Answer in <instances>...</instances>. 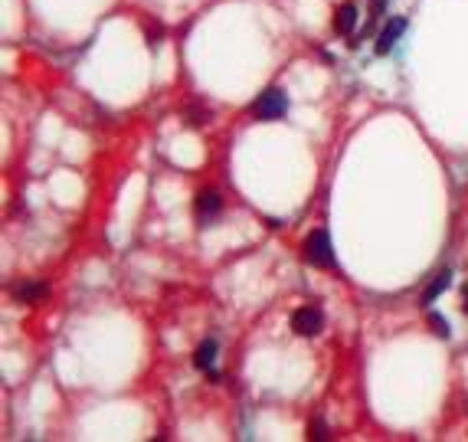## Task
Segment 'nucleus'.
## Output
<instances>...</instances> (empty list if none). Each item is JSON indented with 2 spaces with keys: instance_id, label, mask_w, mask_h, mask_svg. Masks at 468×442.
<instances>
[{
  "instance_id": "f257e3e1",
  "label": "nucleus",
  "mask_w": 468,
  "mask_h": 442,
  "mask_svg": "<svg viewBox=\"0 0 468 442\" xmlns=\"http://www.w3.org/2000/svg\"><path fill=\"white\" fill-rule=\"evenodd\" d=\"M285 111H289V99H285L282 89H265L252 105V115L259 121H275V118H282Z\"/></svg>"
},
{
  "instance_id": "f8f14e48",
  "label": "nucleus",
  "mask_w": 468,
  "mask_h": 442,
  "mask_svg": "<svg viewBox=\"0 0 468 442\" xmlns=\"http://www.w3.org/2000/svg\"><path fill=\"white\" fill-rule=\"evenodd\" d=\"M383 7H386V0H370V23L364 26V33H370V26L380 20V13H383Z\"/></svg>"
},
{
  "instance_id": "0eeeda50",
  "label": "nucleus",
  "mask_w": 468,
  "mask_h": 442,
  "mask_svg": "<svg viewBox=\"0 0 468 442\" xmlns=\"http://www.w3.org/2000/svg\"><path fill=\"white\" fill-rule=\"evenodd\" d=\"M354 26H357V7H354V4H344V7L338 10V17H334V30H338L340 36H350Z\"/></svg>"
},
{
  "instance_id": "9d476101",
  "label": "nucleus",
  "mask_w": 468,
  "mask_h": 442,
  "mask_svg": "<svg viewBox=\"0 0 468 442\" xmlns=\"http://www.w3.org/2000/svg\"><path fill=\"white\" fill-rule=\"evenodd\" d=\"M206 121H210V109H206L204 102H194L184 109V125L187 128H204Z\"/></svg>"
},
{
  "instance_id": "f03ea898",
  "label": "nucleus",
  "mask_w": 468,
  "mask_h": 442,
  "mask_svg": "<svg viewBox=\"0 0 468 442\" xmlns=\"http://www.w3.org/2000/svg\"><path fill=\"white\" fill-rule=\"evenodd\" d=\"M305 259L311 265H318V269H331V265H334V246H331V236H328V230H315L311 236H308Z\"/></svg>"
},
{
  "instance_id": "6e6552de",
  "label": "nucleus",
  "mask_w": 468,
  "mask_h": 442,
  "mask_svg": "<svg viewBox=\"0 0 468 442\" xmlns=\"http://www.w3.org/2000/svg\"><path fill=\"white\" fill-rule=\"evenodd\" d=\"M213 360H216V341L206 338L204 344L194 350V367L196 370H213Z\"/></svg>"
},
{
  "instance_id": "39448f33",
  "label": "nucleus",
  "mask_w": 468,
  "mask_h": 442,
  "mask_svg": "<svg viewBox=\"0 0 468 442\" xmlns=\"http://www.w3.org/2000/svg\"><path fill=\"white\" fill-rule=\"evenodd\" d=\"M220 210H223V197L216 194V190H204V194L194 200V213L200 223H213Z\"/></svg>"
},
{
  "instance_id": "423d86ee",
  "label": "nucleus",
  "mask_w": 468,
  "mask_h": 442,
  "mask_svg": "<svg viewBox=\"0 0 468 442\" xmlns=\"http://www.w3.org/2000/svg\"><path fill=\"white\" fill-rule=\"evenodd\" d=\"M46 292H50V289H46V282L33 279V282H23V285H17V289H13V298L30 305V302H40V298H46Z\"/></svg>"
},
{
  "instance_id": "20e7f679",
  "label": "nucleus",
  "mask_w": 468,
  "mask_h": 442,
  "mask_svg": "<svg viewBox=\"0 0 468 442\" xmlns=\"http://www.w3.org/2000/svg\"><path fill=\"white\" fill-rule=\"evenodd\" d=\"M403 30H406V17H393L390 23L383 26V30H380V36H377V40H374V53H377V56H386V53L393 50V43L400 40V33H403Z\"/></svg>"
},
{
  "instance_id": "9b49d317",
  "label": "nucleus",
  "mask_w": 468,
  "mask_h": 442,
  "mask_svg": "<svg viewBox=\"0 0 468 442\" xmlns=\"http://www.w3.org/2000/svg\"><path fill=\"white\" fill-rule=\"evenodd\" d=\"M429 328H433L439 338H449V324H445V318L439 315V311H429Z\"/></svg>"
},
{
  "instance_id": "4468645a",
  "label": "nucleus",
  "mask_w": 468,
  "mask_h": 442,
  "mask_svg": "<svg viewBox=\"0 0 468 442\" xmlns=\"http://www.w3.org/2000/svg\"><path fill=\"white\" fill-rule=\"evenodd\" d=\"M462 302H465V311H468V285L462 289Z\"/></svg>"
},
{
  "instance_id": "7ed1b4c3",
  "label": "nucleus",
  "mask_w": 468,
  "mask_h": 442,
  "mask_svg": "<svg viewBox=\"0 0 468 442\" xmlns=\"http://www.w3.org/2000/svg\"><path fill=\"white\" fill-rule=\"evenodd\" d=\"M321 328H324V315H321V308H315V305L298 308L295 315H291V331L298 338H315Z\"/></svg>"
},
{
  "instance_id": "1a4fd4ad",
  "label": "nucleus",
  "mask_w": 468,
  "mask_h": 442,
  "mask_svg": "<svg viewBox=\"0 0 468 442\" xmlns=\"http://www.w3.org/2000/svg\"><path fill=\"white\" fill-rule=\"evenodd\" d=\"M449 282H452V272H449V269L435 275V282H429V289L423 292V308H433V302H435V298H439L445 289H449Z\"/></svg>"
},
{
  "instance_id": "ddd939ff",
  "label": "nucleus",
  "mask_w": 468,
  "mask_h": 442,
  "mask_svg": "<svg viewBox=\"0 0 468 442\" xmlns=\"http://www.w3.org/2000/svg\"><path fill=\"white\" fill-rule=\"evenodd\" d=\"M324 433H328L324 423H321V419H315V423H311V439H324Z\"/></svg>"
}]
</instances>
